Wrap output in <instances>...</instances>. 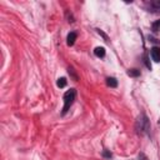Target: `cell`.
Returning <instances> with one entry per match:
<instances>
[{
  "instance_id": "1",
  "label": "cell",
  "mask_w": 160,
  "mask_h": 160,
  "mask_svg": "<svg viewBox=\"0 0 160 160\" xmlns=\"http://www.w3.org/2000/svg\"><path fill=\"white\" fill-rule=\"evenodd\" d=\"M75 96H76V91L74 89H70L68 90L65 94H64V108H62V115L66 114L70 109V106L74 104V100H75Z\"/></svg>"
},
{
  "instance_id": "2",
  "label": "cell",
  "mask_w": 160,
  "mask_h": 160,
  "mask_svg": "<svg viewBox=\"0 0 160 160\" xmlns=\"http://www.w3.org/2000/svg\"><path fill=\"white\" fill-rule=\"evenodd\" d=\"M150 54H151V58H152L154 61L160 62V48H159V46H154V48L151 49Z\"/></svg>"
},
{
  "instance_id": "3",
  "label": "cell",
  "mask_w": 160,
  "mask_h": 160,
  "mask_svg": "<svg viewBox=\"0 0 160 160\" xmlns=\"http://www.w3.org/2000/svg\"><path fill=\"white\" fill-rule=\"evenodd\" d=\"M75 40H76V32H74V31H71L69 35H68V45L69 46H71V45H74V42H75Z\"/></svg>"
},
{
  "instance_id": "4",
  "label": "cell",
  "mask_w": 160,
  "mask_h": 160,
  "mask_svg": "<svg viewBox=\"0 0 160 160\" xmlns=\"http://www.w3.org/2000/svg\"><path fill=\"white\" fill-rule=\"evenodd\" d=\"M94 54H95L98 58H104V56H105V49H104V48L98 46V48H95Z\"/></svg>"
},
{
  "instance_id": "5",
  "label": "cell",
  "mask_w": 160,
  "mask_h": 160,
  "mask_svg": "<svg viewBox=\"0 0 160 160\" xmlns=\"http://www.w3.org/2000/svg\"><path fill=\"white\" fill-rule=\"evenodd\" d=\"M106 84H108V86H110V88H116L118 81H116V79H114V78H108V79H106Z\"/></svg>"
},
{
  "instance_id": "6",
  "label": "cell",
  "mask_w": 160,
  "mask_h": 160,
  "mask_svg": "<svg viewBox=\"0 0 160 160\" xmlns=\"http://www.w3.org/2000/svg\"><path fill=\"white\" fill-rule=\"evenodd\" d=\"M128 75H130V76H139L140 75V71L136 70V69H131V70L128 71Z\"/></svg>"
},
{
  "instance_id": "7",
  "label": "cell",
  "mask_w": 160,
  "mask_h": 160,
  "mask_svg": "<svg viewBox=\"0 0 160 160\" xmlns=\"http://www.w3.org/2000/svg\"><path fill=\"white\" fill-rule=\"evenodd\" d=\"M66 85V79L65 78H60L59 80H58V86L59 88H64Z\"/></svg>"
},
{
  "instance_id": "8",
  "label": "cell",
  "mask_w": 160,
  "mask_h": 160,
  "mask_svg": "<svg viewBox=\"0 0 160 160\" xmlns=\"http://www.w3.org/2000/svg\"><path fill=\"white\" fill-rule=\"evenodd\" d=\"M159 29H160V20H159V21H155V22L152 24V30H154V31H158Z\"/></svg>"
},
{
  "instance_id": "9",
  "label": "cell",
  "mask_w": 160,
  "mask_h": 160,
  "mask_svg": "<svg viewBox=\"0 0 160 160\" xmlns=\"http://www.w3.org/2000/svg\"><path fill=\"white\" fill-rule=\"evenodd\" d=\"M152 6H155L156 9H160V0H155V1H152Z\"/></svg>"
},
{
  "instance_id": "10",
  "label": "cell",
  "mask_w": 160,
  "mask_h": 160,
  "mask_svg": "<svg viewBox=\"0 0 160 160\" xmlns=\"http://www.w3.org/2000/svg\"><path fill=\"white\" fill-rule=\"evenodd\" d=\"M139 158H140V160H148V158H146L144 154H140V156H139Z\"/></svg>"
},
{
  "instance_id": "11",
  "label": "cell",
  "mask_w": 160,
  "mask_h": 160,
  "mask_svg": "<svg viewBox=\"0 0 160 160\" xmlns=\"http://www.w3.org/2000/svg\"><path fill=\"white\" fill-rule=\"evenodd\" d=\"M104 155H105V156H108V158H110V156H111V154H110V152H108V151H104Z\"/></svg>"
},
{
  "instance_id": "12",
  "label": "cell",
  "mask_w": 160,
  "mask_h": 160,
  "mask_svg": "<svg viewBox=\"0 0 160 160\" xmlns=\"http://www.w3.org/2000/svg\"><path fill=\"white\" fill-rule=\"evenodd\" d=\"M159 125H160V120H159Z\"/></svg>"
}]
</instances>
